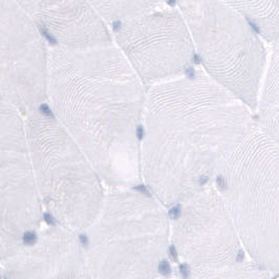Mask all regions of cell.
<instances>
[{"instance_id": "6da1fadb", "label": "cell", "mask_w": 279, "mask_h": 279, "mask_svg": "<svg viewBox=\"0 0 279 279\" xmlns=\"http://www.w3.org/2000/svg\"><path fill=\"white\" fill-rule=\"evenodd\" d=\"M250 110L201 69L147 88L141 177L151 194L172 208L215 183L258 128Z\"/></svg>"}, {"instance_id": "7a4b0ae2", "label": "cell", "mask_w": 279, "mask_h": 279, "mask_svg": "<svg viewBox=\"0 0 279 279\" xmlns=\"http://www.w3.org/2000/svg\"><path fill=\"white\" fill-rule=\"evenodd\" d=\"M147 88L114 43L64 57L55 101L69 134L114 189L141 181Z\"/></svg>"}, {"instance_id": "3957f363", "label": "cell", "mask_w": 279, "mask_h": 279, "mask_svg": "<svg viewBox=\"0 0 279 279\" xmlns=\"http://www.w3.org/2000/svg\"><path fill=\"white\" fill-rule=\"evenodd\" d=\"M151 193L114 189L104 201L88 234L79 236L94 278L146 279L171 272L165 256L170 218Z\"/></svg>"}, {"instance_id": "277c9868", "label": "cell", "mask_w": 279, "mask_h": 279, "mask_svg": "<svg viewBox=\"0 0 279 279\" xmlns=\"http://www.w3.org/2000/svg\"><path fill=\"white\" fill-rule=\"evenodd\" d=\"M215 185L249 256L266 272L279 268L278 140L262 129L236 148Z\"/></svg>"}, {"instance_id": "5b68a950", "label": "cell", "mask_w": 279, "mask_h": 279, "mask_svg": "<svg viewBox=\"0 0 279 279\" xmlns=\"http://www.w3.org/2000/svg\"><path fill=\"white\" fill-rule=\"evenodd\" d=\"M204 72L251 109L257 105L268 54L251 21L220 0H175Z\"/></svg>"}, {"instance_id": "8992f818", "label": "cell", "mask_w": 279, "mask_h": 279, "mask_svg": "<svg viewBox=\"0 0 279 279\" xmlns=\"http://www.w3.org/2000/svg\"><path fill=\"white\" fill-rule=\"evenodd\" d=\"M170 246L195 278L269 277L246 261L241 242L216 185L206 187L172 207Z\"/></svg>"}, {"instance_id": "52a82bcc", "label": "cell", "mask_w": 279, "mask_h": 279, "mask_svg": "<svg viewBox=\"0 0 279 279\" xmlns=\"http://www.w3.org/2000/svg\"><path fill=\"white\" fill-rule=\"evenodd\" d=\"M112 41L146 88L186 75L196 58L188 26L168 4L117 24Z\"/></svg>"}, {"instance_id": "ba28073f", "label": "cell", "mask_w": 279, "mask_h": 279, "mask_svg": "<svg viewBox=\"0 0 279 279\" xmlns=\"http://www.w3.org/2000/svg\"><path fill=\"white\" fill-rule=\"evenodd\" d=\"M270 57L264 70L260 98V125L264 131L278 140V87L279 56L278 42L272 44Z\"/></svg>"}, {"instance_id": "9c48e42d", "label": "cell", "mask_w": 279, "mask_h": 279, "mask_svg": "<svg viewBox=\"0 0 279 279\" xmlns=\"http://www.w3.org/2000/svg\"><path fill=\"white\" fill-rule=\"evenodd\" d=\"M244 15L268 43L278 42L279 0H220Z\"/></svg>"}, {"instance_id": "30bf717a", "label": "cell", "mask_w": 279, "mask_h": 279, "mask_svg": "<svg viewBox=\"0 0 279 279\" xmlns=\"http://www.w3.org/2000/svg\"><path fill=\"white\" fill-rule=\"evenodd\" d=\"M107 25L126 20L168 4V0H87Z\"/></svg>"}, {"instance_id": "8fae6325", "label": "cell", "mask_w": 279, "mask_h": 279, "mask_svg": "<svg viewBox=\"0 0 279 279\" xmlns=\"http://www.w3.org/2000/svg\"><path fill=\"white\" fill-rule=\"evenodd\" d=\"M22 240H23V244H26V246H34L38 240L37 234L34 231H27L23 234Z\"/></svg>"}]
</instances>
